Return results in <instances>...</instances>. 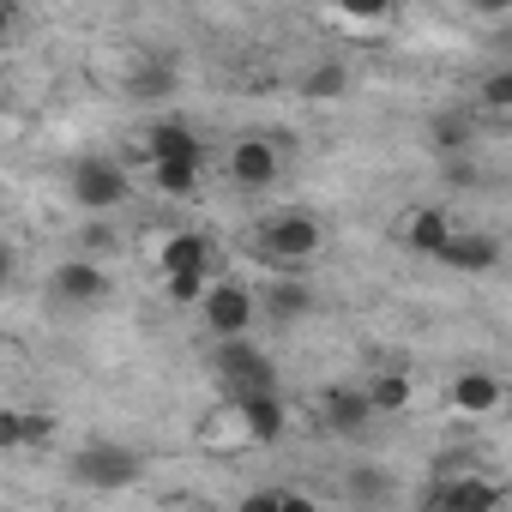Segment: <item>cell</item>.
<instances>
[{
	"label": "cell",
	"mask_w": 512,
	"mask_h": 512,
	"mask_svg": "<svg viewBox=\"0 0 512 512\" xmlns=\"http://www.w3.org/2000/svg\"><path fill=\"white\" fill-rule=\"evenodd\" d=\"M49 440H55V416L25 410V446H49Z\"/></svg>",
	"instance_id": "28"
},
{
	"label": "cell",
	"mask_w": 512,
	"mask_h": 512,
	"mask_svg": "<svg viewBox=\"0 0 512 512\" xmlns=\"http://www.w3.org/2000/svg\"><path fill=\"white\" fill-rule=\"evenodd\" d=\"M199 446H211V452L253 446V440H247V422H241V404H235V398H223L211 416H199Z\"/></svg>",
	"instance_id": "17"
},
{
	"label": "cell",
	"mask_w": 512,
	"mask_h": 512,
	"mask_svg": "<svg viewBox=\"0 0 512 512\" xmlns=\"http://www.w3.org/2000/svg\"><path fill=\"white\" fill-rule=\"evenodd\" d=\"M253 320H260V290H247L241 278H217L211 296L199 302V326H205L217 344L253 338Z\"/></svg>",
	"instance_id": "4"
},
{
	"label": "cell",
	"mask_w": 512,
	"mask_h": 512,
	"mask_svg": "<svg viewBox=\"0 0 512 512\" xmlns=\"http://www.w3.org/2000/svg\"><path fill=\"white\" fill-rule=\"evenodd\" d=\"M211 374L223 386V398H260V392H278V362L253 344V338H235V344H217L211 356Z\"/></svg>",
	"instance_id": "2"
},
{
	"label": "cell",
	"mask_w": 512,
	"mask_h": 512,
	"mask_svg": "<svg viewBox=\"0 0 512 512\" xmlns=\"http://www.w3.org/2000/svg\"><path fill=\"white\" fill-rule=\"evenodd\" d=\"M199 181H205V163H157V169H151V187H157L163 199H193Z\"/></svg>",
	"instance_id": "19"
},
{
	"label": "cell",
	"mask_w": 512,
	"mask_h": 512,
	"mask_svg": "<svg viewBox=\"0 0 512 512\" xmlns=\"http://www.w3.org/2000/svg\"><path fill=\"white\" fill-rule=\"evenodd\" d=\"M374 416H380V410H374L368 386H326V398H320V422H326V434H344V440H356V434H362Z\"/></svg>",
	"instance_id": "9"
},
{
	"label": "cell",
	"mask_w": 512,
	"mask_h": 512,
	"mask_svg": "<svg viewBox=\"0 0 512 512\" xmlns=\"http://www.w3.org/2000/svg\"><path fill=\"white\" fill-rule=\"evenodd\" d=\"M440 266H452V272H494L500 266V235H488V229H458L452 235V247L440 253Z\"/></svg>",
	"instance_id": "13"
},
{
	"label": "cell",
	"mask_w": 512,
	"mask_h": 512,
	"mask_svg": "<svg viewBox=\"0 0 512 512\" xmlns=\"http://www.w3.org/2000/svg\"><path fill=\"white\" fill-rule=\"evenodd\" d=\"M235 404H241V422H247V440H253V446H278V440H284V428H290V410H284V398H278V392L235 398Z\"/></svg>",
	"instance_id": "15"
},
{
	"label": "cell",
	"mask_w": 512,
	"mask_h": 512,
	"mask_svg": "<svg viewBox=\"0 0 512 512\" xmlns=\"http://www.w3.org/2000/svg\"><path fill=\"white\" fill-rule=\"evenodd\" d=\"M344 91H350V67H344V61H320V67L302 79V97H308V103H338Z\"/></svg>",
	"instance_id": "20"
},
{
	"label": "cell",
	"mask_w": 512,
	"mask_h": 512,
	"mask_svg": "<svg viewBox=\"0 0 512 512\" xmlns=\"http://www.w3.org/2000/svg\"><path fill=\"white\" fill-rule=\"evenodd\" d=\"M476 103H482V115H512V67H494V73H482V85H476Z\"/></svg>",
	"instance_id": "24"
},
{
	"label": "cell",
	"mask_w": 512,
	"mask_h": 512,
	"mask_svg": "<svg viewBox=\"0 0 512 512\" xmlns=\"http://www.w3.org/2000/svg\"><path fill=\"white\" fill-rule=\"evenodd\" d=\"M428 151H434L440 163L464 157V151H470V115H434V121H428Z\"/></svg>",
	"instance_id": "18"
},
{
	"label": "cell",
	"mask_w": 512,
	"mask_h": 512,
	"mask_svg": "<svg viewBox=\"0 0 512 512\" xmlns=\"http://www.w3.org/2000/svg\"><path fill=\"white\" fill-rule=\"evenodd\" d=\"M67 476L79 482V488H91V494H121V488H133L139 476H145V452L139 446H127V440H85L79 452H73V464H67Z\"/></svg>",
	"instance_id": "1"
},
{
	"label": "cell",
	"mask_w": 512,
	"mask_h": 512,
	"mask_svg": "<svg viewBox=\"0 0 512 512\" xmlns=\"http://www.w3.org/2000/svg\"><path fill=\"white\" fill-rule=\"evenodd\" d=\"M127 193H133V175L115 157H79L73 175H67V199L91 217H109L115 205H127Z\"/></svg>",
	"instance_id": "3"
},
{
	"label": "cell",
	"mask_w": 512,
	"mask_h": 512,
	"mask_svg": "<svg viewBox=\"0 0 512 512\" xmlns=\"http://www.w3.org/2000/svg\"><path fill=\"white\" fill-rule=\"evenodd\" d=\"M320 247H326V229H320L314 211H272L260 223V253L278 266H308Z\"/></svg>",
	"instance_id": "5"
},
{
	"label": "cell",
	"mask_w": 512,
	"mask_h": 512,
	"mask_svg": "<svg viewBox=\"0 0 512 512\" xmlns=\"http://www.w3.org/2000/svg\"><path fill=\"white\" fill-rule=\"evenodd\" d=\"M428 512H506V482L488 476V470H470V476H446L440 488H428L422 500Z\"/></svg>",
	"instance_id": "6"
},
{
	"label": "cell",
	"mask_w": 512,
	"mask_h": 512,
	"mask_svg": "<svg viewBox=\"0 0 512 512\" xmlns=\"http://www.w3.org/2000/svg\"><path fill=\"white\" fill-rule=\"evenodd\" d=\"M350 500L356 506H386L392 500V470H374V464L350 470Z\"/></svg>",
	"instance_id": "23"
},
{
	"label": "cell",
	"mask_w": 512,
	"mask_h": 512,
	"mask_svg": "<svg viewBox=\"0 0 512 512\" xmlns=\"http://www.w3.org/2000/svg\"><path fill=\"white\" fill-rule=\"evenodd\" d=\"M169 91H175V67L151 61V67H139V73H133V97H139V103H151V97H169Z\"/></svg>",
	"instance_id": "25"
},
{
	"label": "cell",
	"mask_w": 512,
	"mask_h": 512,
	"mask_svg": "<svg viewBox=\"0 0 512 512\" xmlns=\"http://www.w3.org/2000/svg\"><path fill=\"white\" fill-rule=\"evenodd\" d=\"M229 175H235V187L260 193V187H272V181L284 175V157H278L272 139H235V151H229Z\"/></svg>",
	"instance_id": "10"
},
{
	"label": "cell",
	"mask_w": 512,
	"mask_h": 512,
	"mask_svg": "<svg viewBox=\"0 0 512 512\" xmlns=\"http://www.w3.org/2000/svg\"><path fill=\"white\" fill-rule=\"evenodd\" d=\"M235 512H284V488H260V494H247Z\"/></svg>",
	"instance_id": "29"
},
{
	"label": "cell",
	"mask_w": 512,
	"mask_h": 512,
	"mask_svg": "<svg viewBox=\"0 0 512 512\" xmlns=\"http://www.w3.org/2000/svg\"><path fill=\"white\" fill-rule=\"evenodd\" d=\"M139 157H145V169H157V163H205V145H199V133L187 121H151L139 133Z\"/></svg>",
	"instance_id": "8"
},
{
	"label": "cell",
	"mask_w": 512,
	"mask_h": 512,
	"mask_svg": "<svg viewBox=\"0 0 512 512\" xmlns=\"http://www.w3.org/2000/svg\"><path fill=\"white\" fill-rule=\"evenodd\" d=\"M500 404H506L500 374H488V368H464V374L452 380V410H458V416H494Z\"/></svg>",
	"instance_id": "12"
},
{
	"label": "cell",
	"mask_w": 512,
	"mask_h": 512,
	"mask_svg": "<svg viewBox=\"0 0 512 512\" xmlns=\"http://www.w3.org/2000/svg\"><path fill=\"white\" fill-rule=\"evenodd\" d=\"M0 446H7V452L25 446V410H0Z\"/></svg>",
	"instance_id": "27"
},
{
	"label": "cell",
	"mask_w": 512,
	"mask_h": 512,
	"mask_svg": "<svg viewBox=\"0 0 512 512\" xmlns=\"http://www.w3.org/2000/svg\"><path fill=\"white\" fill-rule=\"evenodd\" d=\"M284 512H320V500L308 488H284Z\"/></svg>",
	"instance_id": "30"
},
{
	"label": "cell",
	"mask_w": 512,
	"mask_h": 512,
	"mask_svg": "<svg viewBox=\"0 0 512 512\" xmlns=\"http://www.w3.org/2000/svg\"><path fill=\"white\" fill-rule=\"evenodd\" d=\"M260 314H266L272 326H296V320H308V314H314V290H308V284L278 278V284H266V290H260Z\"/></svg>",
	"instance_id": "16"
},
{
	"label": "cell",
	"mask_w": 512,
	"mask_h": 512,
	"mask_svg": "<svg viewBox=\"0 0 512 512\" xmlns=\"http://www.w3.org/2000/svg\"><path fill=\"white\" fill-rule=\"evenodd\" d=\"M368 398H374V410H410L416 404V380L398 374V368H386V374L368 380Z\"/></svg>",
	"instance_id": "21"
},
{
	"label": "cell",
	"mask_w": 512,
	"mask_h": 512,
	"mask_svg": "<svg viewBox=\"0 0 512 512\" xmlns=\"http://www.w3.org/2000/svg\"><path fill=\"white\" fill-rule=\"evenodd\" d=\"M446 181L470 187V181H476V163H470V157H452V163H446Z\"/></svg>",
	"instance_id": "31"
},
{
	"label": "cell",
	"mask_w": 512,
	"mask_h": 512,
	"mask_svg": "<svg viewBox=\"0 0 512 512\" xmlns=\"http://www.w3.org/2000/svg\"><path fill=\"white\" fill-rule=\"evenodd\" d=\"M109 290H115V278L97 260H61L49 272V296L67 308H97V302H109Z\"/></svg>",
	"instance_id": "7"
},
{
	"label": "cell",
	"mask_w": 512,
	"mask_h": 512,
	"mask_svg": "<svg viewBox=\"0 0 512 512\" xmlns=\"http://www.w3.org/2000/svg\"><path fill=\"white\" fill-rule=\"evenodd\" d=\"M452 217L440 211V205H422V211H410L404 217V229H398V241L410 247V253H428V260H440V253L452 247Z\"/></svg>",
	"instance_id": "11"
},
{
	"label": "cell",
	"mask_w": 512,
	"mask_h": 512,
	"mask_svg": "<svg viewBox=\"0 0 512 512\" xmlns=\"http://www.w3.org/2000/svg\"><path fill=\"white\" fill-rule=\"evenodd\" d=\"M211 284H217L211 266H205V272H175V278H163V296H169L175 308H199V302L211 296Z\"/></svg>",
	"instance_id": "22"
},
{
	"label": "cell",
	"mask_w": 512,
	"mask_h": 512,
	"mask_svg": "<svg viewBox=\"0 0 512 512\" xmlns=\"http://www.w3.org/2000/svg\"><path fill=\"white\" fill-rule=\"evenodd\" d=\"M121 247V235L103 223V217H91L85 229H79V260H97V253H115Z\"/></svg>",
	"instance_id": "26"
},
{
	"label": "cell",
	"mask_w": 512,
	"mask_h": 512,
	"mask_svg": "<svg viewBox=\"0 0 512 512\" xmlns=\"http://www.w3.org/2000/svg\"><path fill=\"white\" fill-rule=\"evenodd\" d=\"M205 266H211V235H199V229L163 235V247H157V272H163V278H175V272H205Z\"/></svg>",
	"instance_id": "14"
}]
</instances>
